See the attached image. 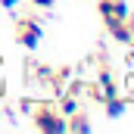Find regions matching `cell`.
Wrapping results in <instances>:
<instances>
[{
	"label": "cell",
	"instance_id": "7a4b0ae2",
	"mask_svg": "<svg viewBox=\"0 0 134 134\" xmlns=\"http://www.w3.org/2000/svg\"><path fill=\"white\" fill-rule=\"evenodd\" d=\"M44 37V25L34 19V16H19L16 19V41L25 47V50H34Z\"/></svg>",
	"mask_w": 134,
	"mask_h": 134
},
{
	"label": "cell",
	"instance_id": "5b68a950",
	"mask_svg": "<svg viewBox=\"0 0 134 134\" xmlns=\"http://www.w3.org/2000/svg\"><path fill=\"white\" fill-rule=\"evenodd\" d=\"M103 25H106V31L112 34V37H115V41H119V44H125V47H131V41H134V34L128 31V25H125V22H122V19H109V22H103Z\"/></svg>",
	"mask_w": 134,
	"mask_h": 134
},
{
	"label": "cell",
	"instance_id": "6da1fadb",
	"mask_svg": "<svg viewBox=\"0 0 134 134\" xmlns=\"http://www.w3.org/2000/svg\"><path fill=\"white\" fill-rule=\"evenodd\" d=\"M31 119H34V128H37V131H44V134H66V131H69L66 115H63L59 109H53L50 103H44V106H34Z\"/></svg>",
	"mask_w": 134,
	"mask_h": 134
},
{
	"label": "cell",
	"instance_id": "9c48e42d",
	"mask_svg": "<svg viewBox=\"0 0 134 134\" xmlns=\"http://www.w3.org/2000/svg\"><path fill=\"white\" fill-rule=\"evenodd\" d=\"M19 109H22L25 115H31V112H34V103H31V100H25V97H22V100H19Z\"/></svg>",
	"mask_w": 134,
	"mask_h": 134
},
{
	"label": "cell",
	"instance_id": "277c9868",
	"mask_svg": "<svg viewBox=\"0 0 134 134\" xmlns=\"http://www.w3.org/2000/svg\"><path fill=\"white\" fill-rule=\"evenodd\" d=\"M119 94V84H115V78H112V72L103 66L100 75H97V100H109V97H115Z\"/></svg>",
	"mask_w": 134,
	"mask_h": 134
},
{
	"label": "cell",
	"instance_id": "7c38bea8",
	"mask_svg": "<svg viewBox=\"0 0 134 134\" xmlns=\"http://www.w3.org/2000/svg\"><path fill=\"white\" fill-rule=\"evenodd\" d=\"M131 97H134V75L128 78V100H131Z\"/></svg>",
	"mask_w": 134,
	"mask_h": 134
},
{
	"label": "cell",
	"instance_id": "8fae6325",
	"mask_svg": "<svg viewBox=\"0 0 134 134\" xmlns=\"http://www.w3.org/2000/svg\"><path fill=\"white\" fill-rule=\"evenodd\" d=\"M31 3H34V6H41V9H50L56 0H31Z\"/></svg>",
	"mask_w": 134,
	"mask_h": 134
},
{
	"label": "cell",
	"instance_id": "ba28073f",
	"mask_svg": "<svg viewBox=\"0 0 134 134\" xmlns=\"http://www.w3.org/2000/svg\"><path fill=\"white\" fill-rule=\"evenodd\" d=\"M59 112L63 115H72V112H78V97H72V94H63V103H59Z\"/></svg>",
	"mask_w": 134,
	"mask_h": 134
},
{
	"label": "cell",
	"instance_id": "3957f363",
	"mask_svg": "<svg viewBox=\"0 0 134 134\" xmlns=\"http://www.w3.org/2000/svg\"><path fill=\"white\" fill-rule=\"evenodd\" d=\"M97 13L103 16V22H109V19H125L131 9H128V0H100Z\"/></svg>",
	"mask_w": 134,
	"mask_h": 134
},
{
	"label": "cell",
	"instance_id": "52a82bcc",
	"mask_svg": "<svg viewBox=\"0 0 134 134\" xmlns=\"http://www.w3.org/2000/svg\"><path fill=\"white\" fill-rule=\"evenodd\" d=\"M103 106H106V115L109 119H119L125 109H128V97H122V94H115V97H109V100H103Z\"/></svg>",
	"mask_w": 134,
	"mask_h": 134
},
{
	"label": "cell",
	"instance_id": "4fadbf2b",
	"mask_svg": "<svg viewBox=\"0 0 134 134\" xmlns=\"http://www.w3.org/2000/svg\"><path fill=\"white\" fill-rule=\"evenodd\" d=\"M128 66H131V69H134V53H128Z\"/></svg>",
	"mask_w": 134,
	"mask_h": 134
},
{
	"label": "cell",
	"instance_id": "30bf717a",
	"mask_svg": "<svg viewBox=\"0 0 134 134\" xmlns=\"http://www.w3.org/2000/svg\"><path fill=\"white\" fill-rule=\"evenodd\" d=\"M0 6H3V9H9V13H13V9H16V6H19V0H0Z\"/></svg>",
	"mask_w": 134,
	"mask_h": 134
},
{
	"label": "cell",
	"instance_id": "9a60e30c",
	"mask_svg": "<svg viewBox=\"0 0 134 134\" xmlns=\"http://www.w3.org/2000/svg\"><path fill=\"white\" fill-rule=\"evenodd\" d=\"M0 87H3V84H0Z\"/></svg>",
	"mask_w": 134,
	"mask_h": 134
},
{
	"label": "cell",
	"instance_id": "8992f818",
	"mask_svg": "<svg viewBox=\"0 0 134 134\" xmlns=\"http://www.w3.org/2000/svg\"><path fill=\"white\" fill-rule=\"evenodd\" d=\"M66 125H69V131H72V134H87V131H94V125H91V119H87V115H84L81 109L69 115V119H66Z\"/></svg>",
	"mask_w": 134,
	"mask_h": 134
},
{
	"label": "cell",
	"instance_id": "5bb4252c",
	"mask_svg": "<svg viewBox=\"0 0 134 134\" xmlns=\"http://www.w3.org/2000/svg\"><path fill=\"white\" fill-rule=\"evenodd\" d=\"M0 119H3V112H0Z\"/></svg>",
	"mask_w": 134,
	"mask_h": 134
}]
</instances>
